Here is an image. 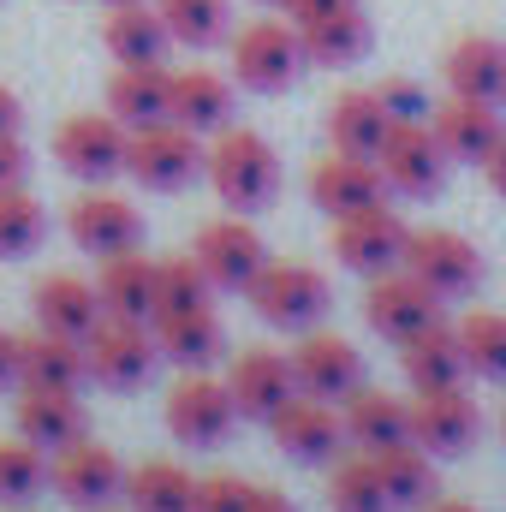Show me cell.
Wrapping results in <instances>:
<instances>
[{"label":"cell","mask_w":506,"mask_h":512,"mask_svg":"<svg viewBox=\"0 0 506 512\" xmlns=\"http://www.w3.org/2000/svg\"><path fill=\"white\" fill-rule=\"evenodd\" d=\"M376 167H381V179H387V191H399V197H435L447 185L453 155L441 149V137H435L429 120H393V131L381 137V149H376Z\"/></svg>","instance_id":"5b68a950"},{"label":"cell","mask_w":506,"mask_h":512,"mask_svg":"<svg viewBox=\"0 0 506 512\" xmlns=\"http://www.w3.org/2000/svg\"><path fill=\"white\" fill-rule=\"evenodd\" d=\"M405 221L376 203V209H358V215H340L334 221V256L352 268V274H393V268H405Z\"/></svg>","instance_id":"5bb4252c"},{"label":"cell","mask_w":506,"mask_h":512,"mask_svg":"<svg viewBox=\"0 0 506 512\" xmlns=\"http://www.w3.org/2000/svg\"><path fill=\"white\" fill-rule=\"evenodd\" d=\"M334 6H352V0H286L292 18H310V12H334Z\"/></svg>","instance_id":"681fc988"},{"label":"cell","mask_w":506,"mask_h":512,"mask_svg":"<svg viewBox=\"0 0 506 512\" xmlns=\"http://www.w3.org/2000/svg\"><path fill=\"white\" fill-rule=\"evenodd\" d=\"M30 304H36V328L72 334V340H84V334L108 316L102 298H96V280H78V274H48Z\"/></svg>","instance_id":"d4e9b609"},{"label":"cell","mask_w":506,"mask_h":512,"mask_svg":"<svg viewBox=\"0 0 506 512\" xmlns=\"http://www.w3.org/2000/svg\"><path fill=\"white\" fill-rule=\"evenodd\" d=\"M48 489V453L24 435L0 441V507H30Z\"/></svg>","instance_id":"f35d334b"},{"label":"cell","mask_w":506,"mask_h":512,"mask_svg":"<svg viewBox=\"0 0 506 512\" xmlns=\"http://www.w3.org/2000/svg\"><path fill=\"white\" fill-rule=\"evenodd\" d=\"M227 393L239 405V417H274L292 393H298V370H292V352H268V346H251L233 358V376H227Z\"/></svg>","instance_id":"ac0fdd59"},{"label":"cell","mask_w":506,"mask_h":512,"mask_svg":"<svg viewBox=\"0 0 506 512\" xmlns=\"http://www.w3.org/2000/svg\"><path fill=\"white\" fill-rule=\"evenodd\" d=\"M387 131H393V114L381 108L376 90H346V96H334V108H328V143H334V149L376 161V149H381Z\"/></svg>","instance_id":"1f68e13d"},{"label":"cell","mask_w":506,"mask_h":512,"mask_svg":"<svg viewBox=\"0 0 506 512\" xmlns=\"http://www.w3.org/2000/svg\"><path fill=\"white\" fill-rule=\"evenodd\" d=\"M495 108H501V102H483V96H459V90H447V102L429 108V126H435L441 149H447L453 161H477V167H483V155L506 137V126H501Z\"/></svg>","instance_id":"d6986e66"},{"label":"cell","mask_w":506,"mask_h":512,"mask_svg":"<svg viewBox=\"0 0 506 512\" xmlns=\"http://www.w3.org/2000/svg\"><path fill=\"white\" fill-rule=\"evenodd\" d=\"M501 429H506V417H501Z\"/></svg>","instance_id":"11a10c76"},{"label":"cell","mask_w":506,"mask_h":512,"mask_svg":"<svg viewBox=\"0 0 506 512\" xmlns=\"http://www.w3.org/2000/svg\"><path fill=\"white\" fill-rule=\"evenodd\" d=\"M370 459H376L381 489H387L393 512H399V507H429V501L441 495L435 453H423L417 441H393V447H381V453H370Z\"/></svg>","instance_id":"f1b7e54d"},{"label":"cell","mask_w":506,"mask_h":512,"mask_svg":"<svg viewBox=\"0 0 506 512\" xmlns=\"http://www.w3.org/2000/svg\"><path fill=\"white\" fill-rule=\"evenodd\" d=\"M203 137L179 120H155V126H137L126 137V173L143 191H179L203 173Z\"/></svg>","instance_id":"7a4b0ae2"},{"label":"cell","mask_w":506,"mask_h":512,"mask_svg":"<svg viewBox=\"0 0 506 512\" xmlns=\"http://www.w3.org/2000/svg\"><path fill=\"white\" fill-rule=\"evenodd\" d=\"M245 512H298V507H292V495H286V489H251Z\"/></svg>","instance_id":"bcb514c9"},{"label":"cell","mask_w":506,"mask_h":512,"mask_svg":"<svg viewBox=\"0 0 506 512\" xmlns=\"http://www.w3.org/2000/svg\"><path fill=\"white\" fill-rule=\"evenodd\" d=\"M209 274L197 268V256H173L155 262V322L161 316H185V310H209Z\"/></svg>","instance_id":"ab89813d"},{"label":"cell","mask_w":506,"mask_h":512,"mask_svg":"<svg viewBox=\"0 0 506 512\" xmlns=\"http://www.w3.org/2000/svg\"><path fill=\"white\" fill-rule=\"evenodd\" d=\"M280 453L292 465H334L352 441H346V417L334 399H316V393H292L274 417H268Z\"/></svg>","instance_id":"52a82bcc"},{"label":"cell","mask_w":506,"mask_h":512,"mask_svg":"<svg viewBox=\"0 0 506 512\" xmlns=\"http://www.w3.org/2000/svg\"><path fill=\"white\" fill-rule=\"evenodd\" d=\"M108 114L126 131L167 120V72H161V60H149V66H120V72L108 78Z\"/></svg>","instance_id":"d6a6232c"},{"label":"cell","mask_w":506,"mask_h":512,"mask_svg":"<svg viewBox=\"0 0 506 512\" xmlns=\"http://www.w3.org/2000/svg\"><path fill=\"white\" fill-rule=\"evenodd\" d=\"M483 435V411L465 387H429L411 399V441L435 459H459L471 453Z\"/></svg>","instance_id":"30bf717a"},{"label":"cell","mask_w":506,"mask_h":512,"mask_svg":"<svg viewBox=\"0 0 506 512\" xmlns=\"http://www.w3.org/2000/svg\"><path fill=\"white\" fill-rule=\"evenodd\" d=\"M393 191H387V179H381V167L370 155H346V149H334V155H322L316 167H310V203L322 209V215H358V209H376L387 203Z\"/></svg>","instance_id":"2e32d148"},{"label":"cell","mask_w":506,"mask_h":512,"mask_svg":"<svg viewBox=\"0 0 506 512\" xmlns=\"http://www.w3.org/2000/svg\"><path fill=\"white\" fill-rule=\"evenodd\" d=\"M66 233H72L78 251L114 256L143 239V215L131 209L126 197H114V191H78L72 209H66Z\"/></svg>","instance_id":"e0dca14e"},{"label":"cell","mask_w":506,"mask_h":512,"mask_svg":"<svg viewBox=\"0 0 506 512\" xmlns=\"http://www.w3.org/2000/svg\"><path fill=\"white\" fill-rule=\"evenodd\" d=\"M381 108L393 114V120H429V96H423V84H411V78H387V84H376Z\"/></svg>","instance_id":"7bdbcfd3"},{"label":"cell","mask_w":506,"mask_h":512,"mask_svg":"<svg viewBox=\"0 0 506 512\" xmlns=\"http://www.w3.org/2000/svg\"><path fill=\"white\" fill-rule=\"evenodd\" d=\"M405 274H417L435 298H465L483 280V256L471 239H459L447 227H423L405 239Z\"/></svg>","instance_id":"7c38bea8"},{"label":"cell","mask_w":506,"mask_h":512,"mask_svg":"<svg viewBox=\"0 0 506 512\" xmlns=\"http://www.w3.org/2000/svg\"><path fill=\"white\" fill-rule=\"evenodd\" d=\"M167 120L191 126L197 137L203 131H227V120H233V84L221 72H197V66L167 78Z\"/></svg>","instance_id":"484cf974"},{"label":"cell","mask_w":506,"mask_h":512,"mask_svg":"<svg viewBox=\"0 0 506 512\" xmlns=\"http://www.w3.org/2000/svg\"><path fill=\"white\" fill-rule=\"evenodd\" d=\"M453 334H459V352H465V370L471 376L506 382V316L501 310H471Z\"/></svg>","instance_id":"74e56055"},{"label":"cell","mask_w":506,"mask_h":512,"mask_svg":"<svg viewBox=\"0 0 506 512\" xmlns=\"http://www.w3.org/2000/svg\"><path fill=\"white\" fill-rule=\"evenodd\" d=\"M131 512H197V477L173 459H149L126 477Z\"/></svg>","instance_id":"e575fe53"},{"label":"cell","mask_w":506,"mask_h":512,"mask_svg":"<svg viewBox=\"0 0 506 512\" xmlns=\"http://www.w3.org/2000/svg\"><path fill=\"white\" fill-rule=\"evenodd\" d=\"M48 489H54L66 507L102 512L126 495V471H120V459H114L102 441L78 435V441H66V447L48 459Z\"/></svg>","instance_id":"8992f818"},{"label":"cell","mask_w":506,"mask_h":512,"mask_svg":"<svg viewBox=\"0 0 506 512\" xmlns=\"http://www.w3.org/2000/svg\"><path fill=\"white\" fill-rule=\"evenodd\" d=\"M233 417H239V405H233L227 382H215V376H203V370H191L185 382H173V393H167V429H173V441H185V447H215V441H227V435H233Z\"/></svg>","instance_id":"9a60e30c"},{"label":"cell","mask_w":506,"mask_h":512,"mask_svg":"<svg viewBox=\"0 0 506 512\" xmlns=\"http://www.w3.org/2000/svg\"><path fill=\"white\" fill-rule=\"evenodd\" d=\"M256 483H245V477H197V512H245V501H251Z\"/></svg>","instance_id":"b9f144b4"},{"label":"cell","mask_w":506,"mask_h":512,"mask_svg":"<svg viewBox=\"0 0 506 512\" xmlns=\"http://www.w3.org/2000/svg\"><path fill=\"white\" fill-rule=\"evenodd\" d=\"M399 370H405V382L411 393H429V387H459L465 376V352H459V334L453 328H423V334H411L405 346H399Z\"/></svg>","instance_id":"83f0119b"},{"label":"cell","mask_w":506,"mask_h":512,"mask_svg":"<svg viewBox=\"0 0 506 512\" xmlns=\"http://www.w3.org/2000/svg\"><path fill=\"white\" fill-rule=\"evenodd\" d=\"M340 417H346V441L358 453H381L393 441H411V405L393 399V393H381V387L358 382L340 399Z\"/></svg>","instance_id":"603a6c76"},{"label":"cell","mask_w":506,"mask_h":512,"mask_svg":"<svg viewBox=\"0 0 506 512\" xmlns=\"http://www.w3.org/2000/svg\"><path fill=\"white\" fill-rule=\"evenodd\" d=\"M108 6H120V0H108Z\"/></svg>","instance_id":"db71d44e"},{"label":"cell","mask_w":506,"mask_h":512,"mask_svg":"<svg viewBox=\"0 0 506 512\" xmlns=\"http://www.w3.org/2000/svg\"><path fill=\"white\" fill-rule=\"evenodd\" d=\"M441 304H447V298H435V292H429L417 274H405V268L376 274L370 292H364V316H370V328H376L381 340H393V346H405L411 334L435 328V322H441Z\"/></svg>","instance_id":"4fadbf2b"},{"label":"cell","mask_w":506,"mask_h":512,"mask_svg":"<svg viewBox=\"0 0 506 512\" xmlns=\"http://www.w3.org/2000/svg\"><path fill=\"white\" fill-rule=\"evenodd\" d=\"M292 30H298V42H304V60H316V66H352V60L370 48L364 0L334 6V12H310V18H292Z\"/></svg>","instance_id":"7402d4cb"},{"label":"cell","mask_w":506,"mask_h":512,"mask_svg":"<svg viewBox=\"0 0 506 512\" xmlns=\"http://www.w3.org/2000/svg\"><path fill=\"white\" fill-rule=\"evenodd\" d=\"M18 120H24V108H18V96L0 84V131H18Z\"/></svg>","instance_id":"c3c4849f"},{"label":"cell","mask_w":506,"mask_h":512,"mask_svg":"<svg viewBox=\"0 0 506 512\" xmlns=\"http://www.w3.org/2000/svg\"><path fill=\"white\" fill-rule=\"evenodd\" d=\"M102 42H108V54H114L120 66H149V60H161V48H167L173 36H167V24H161L155 6H143V0H120V6H108Z\"/></svg>","instance_id":"f546056e"},{"label":"cell","mask_w":506,"mask_h":512,"mask_svg":"<svg viewBox=\"0 0 506 512\" xmlns=\"http://www.w3.org/2000/svg\"><path fill=\"white\" fill-rule=\"evenodd\" d=\"M126 137L131 131L114 114H72L54 131V161L84 185H108L114 173H126Z\"/></svg>","instance_id":"9c48e42d"},{"label":"cell","mask_w":506,"mask_h":512,"mask_svg":"<svg viewBox=\"0 0 506 512\" xmlns=\"http://www.w3.org/2000/svg\"><path fill=\"white\" fill-rule=\"evenodd\" d=\"M161 24L185 48H215L233 30V0H155Z\"/></svg>","instance_id":"d590c367"},{"label":"cell","mask_w":506,"mask_h":512,"mask_svg":"<svg viewBox=\"0 0 506 512\" xmlns=\"http://www.w3.org/2000/svg\"><path fill=\"white\" fill-rule=\"evenodd\" d=\"M298 72H304V42H298L292 24H280V18H251V24L233 36V78H239L245 90L274 96V90H286Z\"/></svg>","instance_id":"ba28073f"},{"label":"cell","mask_w":506,"mask_h":512,"mask_svg":"<svg viewBox=\"0 0 506 512\" xmlns=\"http://www.w3.org/2000/svg\"><path fill=\"white\" fill-rule=\"evenodd\" d=\"M96 298L108 316H131V322H155V256L131 251L102 256V274H96Z\"/></svg>","instance_id":"cb8c5ba5"},{"label":"cell","mask_w":506,"mask_h":512,"mask_svg":"<svg viewBox=\"0 0 506 512\" xmlns=\"http://www.w3.org/2000/svg\"><path fill=\"white\" fill-rule=\"evenodd\" d=\"M221 322H215V310H185V316H161L155 322V346H161V358H173L179 370H209L215 358H221Z\"/></svg>","instance_id":"836d02e7"},{"label":"cell","mask_w":506,"mask_h":512,"mask_svg":"<svg viewBox=\"0 0 506 512\" xmlns=\"http://www.w3.org/2000/svg\"><path fill=\"white\" fill-rule=\"evenodd\" d=\"M18 435L36 441L42 453H60L66 441L84 435V405H78V387H18Z\"/></svg>","instance_id":"44dd1931"},{"label":"cell","mask_w":506,"mask_h":512,"mask_svg":"<svg viewBox=\"0 0 506 512\" xmlns=\"http://www.w3.org/2000/svg\"><path fill=\"white\" fill-rule=\"evenodd\" d=\"M262 6H286V0H262Z\"/></svg>","instance_id":"816d5d0a"},{"label":"cell","mask_w":506,"mask_h":512,"mask_svg":"<svg viewBox=\"0 0 506 512\" xmlns=\"http://www.w3.org/2000/svg\"><path fill=\"white\" fill-rule=\"evenodd\" d=\"M423 512H483L477 501H429Z\"/></svg>","instance_id":"f907efd6"},{"label":"cell","mask_w":506,"mask_h":512,"mask_svg":"<svg viewBox=\"0 0 506 512\" xmlns=\"http://www.w3.org/2000/svg\"><path fill=\"white\" fill-rule=\"evenodd\" d=\"M501 102H506V84H501Z\"/></svg>","instance_id":"f5cc1de1"},{"label":"cell","mask_w":506,"mask_h":512,"mask_svg":"<svg viewBox=\"0 0 506 512\" xmlns=\"http://www.w3.org/2000/svg\"><path fill=\"white\" fill-rule=\"evenodd\" d=\"M483 179H489V191H495V197H506V137L483 155Z\"/></svg>","instance_id":"f6af8a7d"},{"label":"cell","mask_w":506,"mask_h":512,"mask_svg":"<svg viewBox=\"0 0 506 512\" xmlns=\"http://www.w3.org/2000/svg\"><path fill=\"white\" fill-rule=\"evenodd\" d=\"M191 256H197V268L209 274L215 292H245L256 274H262V262H268V245H262V233H256L245 215H221V221H209L197 233Z\"/></svg>","instance_id":"8fae6325"},{"label":"cell","mask_w":506,"mask_h":512,"mask_svg":"<svg viewBox=\"0 0 506 512\" xmlns=\"http://www.w3.org/2000/svg\"><path fill=\"white\" fill-rule=\"evenodd\" d=\"M328 507L334 512H393V501H387V489H381V471H376L370 453H340V459H334Z\"/></svg>","instance_id":"8d00e7d4"},{"label":"cell","mask_w":506,"mask_h":512,"mask_svg":"<svg viewBox=\"0 0 506 512\" xmlns=\"http://www.w3.org/2000/svg\"><path fill=\"white\" fill-rule=\"evenodd\" d=\"M292 370H298V393H316V399H346L364 382V358L340 334H304L292 346Z\"/></svg>","instance_id":"ffe728a7"},{"label":"cell","mask_w":506,"mask_h":512,"mask_svg":"<svg viewBox=\"0 0 506 512\" xmlns=\"http://www.w3.org/2000/svg\"><path fill=\"white\" fill-rule=\"evenodd\" d=\"M203 173L215 185V197L227 209H262L274 191H280V155L262 131H245V126H227L215 137V149L203 155Z\"/></svg>","instance_id":"6da1fadb"},{"label":"cell","mask_w":506,"mask_h":512,"mask_svg":"<svg viewBox=\"0 0 506 512\" xmlns=\"http://www.w3.org/2000/svg\"><path fill=\"white\" fill-rule=\"evenodd\" d=\"M12 382H18V340L0 328V393H6Z\"/></svg>","instance_id":"7dc6e473"},{"label":"cell","mask_w":506,"mask_h":512,"mask_svg":"<svg viewBox=\"0 0 506 512\" xmlns=\"http://www.w3.org/2000/svg\"><path fill=\"white\" fill-rule=\"evenodd\" d=\"M84 376V340L36 328L18 340V387H78Z\"/></svg>","instance_id":"4316f807"},{"label":"cell","mask_w":506,"mask_h":512,"mask_svg":"<svg viewBox=\"0 0 506 512\" xmlns=\"http://www.w3.org/2000/svg\"><path fill=\"white\" fill-rule=\"evenodd\" d=\"M24 167H30V161H24L18 131H0V191H6V185H18V179H24Z\"/></svg>","instance_id":"ee69618b"},{"label":"cell","mask_w":506,"mask_h":512,"mask_svg":"<svg viewBox=\"0 0 506 512\" xmlns=\"http://www.w3.org/2000/svg\"><path fill=\"white\" fill-rule=\"evenodd\" d=\"M447 72V90L459 96H483V102H501V84H506V48L495 36H459L441 60Z\"/></svg>","instance_id":"4dcf8cb0"},{"label":"cell","mask_w":506,"mask_h":512,"mask_svg":"<svg viewBox=\"0 0 506 512\" xmlns=\"http://www.w3.org/2000/svg\"><path fill=\"white\" fill-rule=\"evenodd\" d=\"M251 310L268 328H316L328 316V274L304 268V262H262L251 286H245Z\"/></svg>","instance_id":"277c9868"},{"label":"cell","mask_w":506,"mask_h":512,"mask_svg":"<svg viewBox=\"0 0 506 512\" xmlns=\"http://www.w3.org/2000/svg\"><path fill=\"white\" fill-rule=\"evenodd\" d=\"M155 358H161V346H155L149 322L102 316V322L84 334V376H90L96 387H114V393L143 387L149 370H155Z\"/></svg>","instance_id":"3957f363"},{"label":"cell","mask_w":506,"mask_h":512,"mask_svg":"<svg viewBox=\"0 0 506 512\" xmlns=\"http://www.w3.org/2000/svg\"><path fill=\"white\" fill-rule=\"evenodd\" d=\"M42 233H48L42 203H36L24 185H6V191H0V256L36 251V245H42Z\"/></svg>","instance_id":"60d3db41"}]
</instances>
